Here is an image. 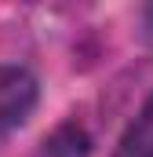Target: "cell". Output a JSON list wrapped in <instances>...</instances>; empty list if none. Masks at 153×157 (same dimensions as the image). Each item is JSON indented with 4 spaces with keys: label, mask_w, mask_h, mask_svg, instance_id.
Instances as JSON below:
<instances>
[{
    "label": "cell",
    "mask_w": 153,
    "mask_h": 157,
    "mask_svg": "<svg viewBox=\"0 0 153 157\" xmlns=\"http://www.w3.org/2000/svg\"><path fill=\"white\" fill-rule=\"evenodd\" d=\"M37 106V80L22 66H0V132L18 128Z\"/></svg>",
    "instance_id": "6da1fadb"
}]
</instances>
